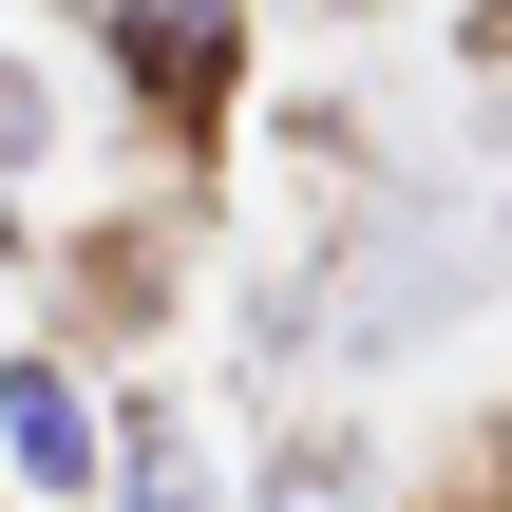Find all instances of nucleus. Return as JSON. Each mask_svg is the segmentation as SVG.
I'll return each mask as SVG.
<instances>
[{
  "label": "nucleus",
  "mask_w": 512,
  "mask_h": 512,
  "mask_svg": "<svg viewBox=\"0 0 512 512\" xmlns=\"http://www.w3.org/2000/svg\"><path fill=\"white\" fill-rule=\"evenodd\" d=\"M0 456H19V494H114V418L57 361H0Z\"/></svg>",
  "instance_id": "f03ea898"
},
{
  "label": "nucleus",
  "mask_w": 512,
  "mask_h": 512,
  "mask_svg": "<svg viewBox=\"0 0 512 512\" xmlns=\"http://www.w3.org/2000/svg\"><path fill=\"white\" fill-rule=\"evenodd\" d=\"M114 76H133L171 133H209V114L247 95V19H228V0H114Z\"/></svg>",
  "instance_id": "f257e3e1"
},
{
  "label": "nucleus",
  "mask_w": 512,
  "mask_h": 512,
  "mask_svg": "<svg viewBox=\"0 0 512 512\" xmlns=\"http://www.w3.org/2000/svg\"><path fill=\"white\" fill-rule=\"evenodd\" d=\"M0 171H19V95H0ZM0 247H19V209H0Z\"/></svg>",
  "instance_id": "20e7f679"
},
{
  "label": "nucleus",
  "mask_w": 512,
  "mask_h": 512,
  "mask_svg": "<svg viewBox=\"0 0 512 512\" xmlns=\"http://www.w3.org/2000/svg\"><path fill=\"white\" fill-rule=\"evenodd\" d=\"M475 512H512V494H475Z\"/></svg>",
  "instance_id": "39448f33"
},
{
  "label": "nucleus",
  "mask_w": 512,
  "mask_h": 512,
  "mask_svg": "<svg viewBox=\"0 0 512 512\" xmlns=\"http://www.w3.org/2000/svg\"><path fill=\"white\" fill-rule=\"evenodd\" d=\"M114 512H228V475H209V437H114Z\"/></svg>",
  "instance_id": "7ed1b4c3"
}]
</instances>
